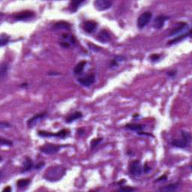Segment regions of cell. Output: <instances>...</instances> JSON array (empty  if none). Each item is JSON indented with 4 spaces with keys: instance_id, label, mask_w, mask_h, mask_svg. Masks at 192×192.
Masks as SVG:
<instances>
[{
    "instance_id": "1",
    "label": "cell",
    "mask_w": 192,
    "mask_h": 192,
    "mask_svg": "<svg viewBox=\"0 0 192 192\" xmlns=\"http://www.w3.org/2000/svg\"><path fill=\"white\" fill-rule=\"evenodd\" d=\"M65 173V168L62 167V166H52V167L47 169L44 177L45 180L49 182H57L59 181L64 176Z\"/></svg>"
},
{
    "instance_id": "2",
    "label": "cell",
    "mask_w": 192,
    "mask_h": 192,
    "mask_svg": "<svg viewBox=\"0 0 192 192\" xmlns=\"http://www.w3.org/2000/svg\"><path fill=\"white\" fill-rule=\"evenodd\" d=\"M182 139L181 140L176 139V140H173L171 143L173 146L177 148H181V149H185V148L188 147L189 146L190 141H191V135L188 132L182 131Z\"/></svg>"
},
{
    "instance_id": "3",
    "label": "cell",
    "mask_w": 192,
    "mask_h": 192,
    "mask_svg": "<svg viewBox=\"0 0 192 192\" xmlns=\"http://www.w3.org/2000/svg\"><path fill=\"white\" fill-rule=\"evenodd\" d=\"M152 17V14L150 11H146V12L143 13L140 15V17L138 19V27L140 30L144 28L148 23H149L150 20H151Z\"/></svg>"
},
{
    "instance_id": "4",
    "label": "cell",
    "mask_w": 192,
    "mask_h": 192,
    "mask_svg": "<svg viewBox=\"0 0 192 192\" xmlns=\"http://www.w3.org/2000/svg\"><path fill=\"white\" fill-rule=\"evenodd\" d=\"M38 134L41 137H56L58 138L64 139L69 134V131L68 129H62L57 133H51V132L45 131H40Z\"/></svg>"
},
{
    "instance_id": "5",
    "label": "cell",
    "mask_w": 192,
    "mask_h": 192,
    "mask_svg": "<svg viewBox=\"0 0 192 192\" xmlns=\"http://www.w3.org/2000/svg\"><path fill=\"white\" fill-rule=\"evenodd\" d=\"M62 146L54 145L52 143H47L43 146L40 147V151L46 155H54L60 150Z\"/></svg>"
},
{
    "instance_id": "6",
    "label": "cell",
    "mask_w": 192,
    "mask_h": 192,
    "mask_svg": "<svg viewBox=\"0 0 192 192\" xmlns=\"http://www.w3.org/2000/svg\"><path fill=\"white\" fill-rule=\"evenodd\" d=\"M128 170L129 173L135 177L140 176L142 174V171H143L141 164L139 161H132L129 165Z\"/></svg>"
},
{
    "instance_id": "7",
    "label": "cell",
    "mask_w": 192,
    "mask_h": 192,
    "mask_svg": "<svg viewBox=\"0 0 192 192\" xmlns=\"http://www.w3.org/2000/svg\"><path fill=\"white\" fill-rule=\"evenodd\" d=\"M113 3L109 0H96L94 2V6L96 10L99 11H105L112 6Z\"/></svg>"
},
{
    "instance_id": "8",
    "label": "cell",
    "mask_w": 192,
    "mask_h": 192,
    "mask_svg": "<svg viewBox=\"0 0 192 192\" xmlns=\"http://www.w3.org/2000/svg\"><path fill=\"white\" fill-rule=\"evenodd\" d=\"M77 81L80 83L82 86L86 87H89L92 86L96 81V76L95 75H87L83 77L77 79Z\"/></svg>"
},
{
    "instance_id": "9",
    "label": "cell",
    "mask_w": 192,
    "mask_h": 192,
    "mask_svg": "<svg viewBox=\"0 0 192 192\" xmlns=\"http://www.w3.org/2000/svg\"><path fill=\"white\" fill-rule=\"evenodd\" d=\"M35 16V13L32 11H23L18 13L14 16L16 20H21V21H26L30 20Z\"/></svg>"
},
{
    "instance_id": "10",
    "label": "cell",
    "mask_w": 192,
    "mask_h": 192,
    "mask_svg": "<svg viewBox=\"0 0 192 192\" xmlns=\"http://www.w3.org/2000/svg\"><path fill=\"white\" fill-rule=\"evenodd\" d=\"M46 116H47L46 112L38 113L37 115H35L34 117H32L31 119H29L28 122H27V125H28V126L30 127V128H32V127L35 126V125L39 123L41 120H43Z\"/></svg>"
},
{
    "instance_id": "11",
    "label": "cell",
    "mask_w": 192,
    "mask_h": 192,
    "mask_svg": "<svg viewBox=\"0 0 192 192\" xmlns=\"http://www.w3.org/2000/svg\"><path fill=\"white\" fill-rule=\"evenodd\" d=\"M168 19V17H166V16L163 15V14H160V15L157 16L155 17V19L154 20V22H153V26L155 29H158V30H160V29L162 28L164 25V23H165L166 20Z\"/></svg>"
},
{
    "instance_id": "12",
    "label": "cell",
    "mask_w": 192,
    "mask_h": 192,
    "mask_svg": "<svg viewBox=\"0 0 192 192\" xmlns=\"http://www.w3.org/2000/svg\"><path fill=\"white\" fill-rule=\"evenodd\" d=\"M98 26L96 22L93 20H87L83 23V30L87 33H93Z\"/></svg>"
},
{
    "instance_id": "13",
    "label": "cell",
    "mask_w": 192,
    "mask_h": 192,
    "mask_svg": "<svg viewBox=\"0 0 192 192\" xmlns=\"http://www.w3.org/2000/svg\"><path fill=\"white\" fill-rule=\"evenodd\" d=\"M185 29H188V23H177L176 26L171 30L170 35L171 36H174V35L182 32Z\"/></svg>"
},
{
    "instance_id": "14",
    "label": "cell",
    "mask_w": 192,
    "mask_h": 192,
    "mask_svg": "<svg viewBox=\"0 0 192 192\" xmlns=\"http://www.w3.org/2000/svg\"><path fill=\"white\" fill-rule=\"evenodd\" d=\"M34 167V164L33 161L30 158L26 157L25 159V161L23 163V167H22V170L20 172L21 173H26L28 172V171L31 170Z\"/></svg>"
},
{
    "instance_id": "15",
    "label": "cell",
    "mask_w": 192,
    "mask_h": 192,
    "mask_svg": "<svg viewBox=\"0 0 192 192\" xmlns=\"http://www.w3.org/2000/svg\"><path fill=\"white\" fill-rule=\"evenodd\" d=\"M83 117V114H82L81 112L80 111H76V112L74 113L71 114L68 117L65 119V122L67 123H72V122H75V120H77V119H80Z\"/></svg>"
},
{
    "instance_id": "16",
    "label": "cell",
    "mask_w": 192,
    "mask_h": 192,
    "mask_svg": "<svg viewBox=\"0 0 192 192\" xmlns=\"http://www.w3.org/2000/svg\"><path fill=\"white\" fill-rule=\"evenodd\" d=\"M86 65V61L83 60L79 62L78 64L76 65V66L74 68V74L76 75H79L83 72V69L85 68V66Z\"/></svg>"
},
{
    "instance_id": "17",
    "label": "cell",
    "mask_w": 192,
    "mask_h": 192,
    "mask_svg": "<svg viewBox=\"0 0 192 192\" xmlns=\"http://www.w3.org/2000/svg\"><path fill=\"white\" fill-rule=\"evenodd\" d=\"M179 183H172L169 184V185H166V186L162 187L159 189L160 191H164V192H170V191H176L177 188H179Z\"/></svg>"
},
{
    "instance_id": "18",
    "label": "cell",
    "mask_w": 192,
    "mask_h": 192,
    "mask_svg": "<svg viewBox=\"0 0 192 192\" xmlns=\"http://www.w3.org/2000/svg\"><path fill=\"white\" fill-rule=\"evenodd\" d=\"M98 39L104 43H107L110 40V35L106 30H102L98 34Z\"/></svg>"
},
{
    "instance_id": "19",
    "label": "cell",
    "mask_w": 192,
    "mask_h": 192,
    "mask_svg": "<svg viewBox=\"0 0 192 192\" xmlns=\"http://www.w3.org/2000/svg\"><path fill=\"white\" fill-rule=\"evenodd\" d=\"M54 28L56 30H68L71 29V25L65 21L57 22L54 26Z\"/></svg>"
},
{
    "instance_id": "20",
    "label": "cell",
    "mask_w": 192,
    "mask_h": 192,
    "mask_svg": "<svg viewBox=\"0 0 192 192\" xmlns=\"http://www.w3.org/2000/svg\"><path fill=\"white\" fill-rule=\"evenodd\" d=\"M125 128L129 129L131 131H141L143 129L145 128V125H139V124H127L125 125Z\"/></svg>"
},
{
    "instance_id": "21",
    "label": "cell",
    "mask_w": 192,
    "mask_h": 192,
    "mask_svg": "<svg viewBox=\"0 0 192 192\" xmlns=\"http://www.w3.org/2000/svg\"><path fill=\"white\" fill-rule=\"evenodd\" d=\"M125 60V57L123 56H117L111 61L110 68H116L119 66V63L122 62Z\"/></svg>"
},
{
    "instance_id": "22",
    "label": "cell",
    "mask_w": 192,
    "mask_h": 192,
    "mask_svg": "<svg viewBox=\"0 0 192 192\" xmlns=\"http://www.w3.org/2000/svg\"><path fill=\"white\" fill-rule=\"evenodd\" d=\"M8 72H9V65L6 62L2 63L1 66H0V77L2 79L4 78L7 75Z\"/></svg>"
},
{
    "instance_id": "23",
    "label": "cell",
    "mask_w": 192,
    "mask_h": 192,
    "mask_svg": "<svg viewBox=\"0 0 192 192\" xmlns=\"http://www.w3.org/2000/svg\"><path fill=\"white\" fill-rule=\"evenodd\" d=\"M83 3H84L83 1H72L69 4V9H70L72 12H75L80 7V5L83 4Z\"/></svg>"
},
{
    "instance_id": "24",
    "label": "cell",
    "mask_w": 192,
    "mask_h": 192,
    "mask_svg": "<svg viewBox=\"0 0 192 192\" xmlns=\"http://www.w3.org/2000/svg\"><path fill=\"white\" fill-rule=\"evenodd\" d=\"M190 35H191V30H190V31L188 32V33H185V34H183V35H180V36H177L176 38H174V39L171 40V41L168 44H176V43L179 42V41H182V40H183L184 38H187V37H188V36H190Z\"/></svg>"
},
{
    "instance_id": "25",
    "label": "cell",
    "mask_w": 192,
    "mask_h": 192,
    "mask_svg": "<svg viewBox=\"0 0 192 192\" xmlns=\"http://www.w3.org/2000/svg\"><path fill=\"white\" fill-rule=\"evenodd\" d=\"M30 183V180H28V179H21V180H19L17 182V185L19 188H23L29 185Z\"/></svg>"
},
{
    "instance_id": "26",
    "label": "cell",
    "mask_w": 192,
    "mask_h": 192,
    "mask_svg": "<svg viewBox=\"0 0 192 192\" xmlns=\"http://www.w3.org/2000/svg\"><path fill=\"white\" fill-rule=\"evenodd\" d=\"M103 139L102 138H96V139H93V140L91 141V146L92 148H95L102 141Z\"/></svg>"
},
{
    "instance_id": "27",
    "label": "cell",
    "mask_w": 192,
    "mask_h": 192,
    "mask_svg": "<svg viewBox=\"0 0 192 192\" xmlns=\"http://www.w3.org/2000/svg\"><path fill=\"white\" fill-rule=\"evenodd\" d=\"M1 144H2V146H13V142H11L9 140H5V139H4V138H2L1 139Z\"/></svg>"
},
{
    "instance_id": "28",
    "label": "cell",
    "mask_w": 192,
    "mask_h": 192,
    "mask_svg": "<svg viewBox=\"0 0 192 192\" xmlns=\"http://www.w3.org/2000/svg\"><path fill=\"white\" fill-rule=\"evenodd\" d=\"M134 188H131V187H122L119 189H118L119 191H123V192H131V191H135Z\"/></svg>"
},
{
    "instance_id": "29",
    "label": "cell",
    "mask_w": 192,
    "mask_h": 192,
    "mask_svg": "<svg viewBox=\"0 0 192 192\" xmlns=\"http://www.w3.org/2000/svg\"><path fill=\"white\" fill-rule=\"evenodd\" d=\"M9 39L8 37H4V36H2L1 37V41H0V43H1V46L3 47L5 46V44H7L8 43H9Z\"/></svg>"
},
{
    "instance_id": "30",
    "label": "cell",
    "mask_w": 192,
    "mask_h": 192,
    "mask_svg": "<svg viewBox=\"0 0 192 192\" xmlns=\"http://www.w3.org/2000/svg\"><path fill=\"white\" fill-rule=\"evenodd\" d=\"M89 49L91 50H93L94 51H100V48L96 46V45L93 44H89Z\"/></svg>"
},
{
    "instance_id": "31",
    "label": "cell",
    "mask_w": 192,
    "mask_h": 192,
    "mask_svg": "<svg viewBox=\"0 0 192 192\" xmlns=\"http://www.w3.org/2000/svg\"><path fill=\"white\" fill-rule=\"evenodd\" d=\"M0 127H1L2 129L4 128H9V127H11V125L9 123H8V122H2L1 125H0Z\"/></svg>"
},
{
    "instance_id": "32",
    "label": "cell",
    "mask_w": 192,
    "mask_h": 192,
    "mask_svg": "<svg viewBox=\"0 0 192 192\" xmlns=\"http://www.w3.org/2000/svg\"><path fill=\"white\" fill-rule=\"evenodd\" d=\"M167 176L164 175V176H162L159 177V179H157V180H156V182H161V181H165V180H167Z\"/></svg>"
},
{
    "instance_id": "33",
    "label": "cell",
    "mask_w": 192,
    "mask_h": 192,
    "mask_svg": "<svg viewBox=\"0 0 192 192\" xmlns=\"http://www.w3.org/2000/svg\"><path fill=\"white\" fill-rule=\"evenodd\" d=\"M44 162H43V161H41V162L38 163V164H37L36 166L35 167V169H36V170H38V169L41 168V167H44Z\"/></svg>"
},
{
    "instance_id": "34",
    "label": "cell",
    "mask_w": 192,
    "mask_h": 192,
    "mask_svg": "<svg viewBox=\"0 0 192 192\" xmlns=\"http://www.w3.org/2000/svg\"><path fill=\"white\" fill-rule=\"evenodd\" d=\"M159 59V56L157 54H153L152 56H151V59L152 61H156Z\"/></svg>"
},
{
    "instance_id": "35",
    "label": "cell",
    "mask_w": 192,
    "mask_h": 192,
    "mask_svg": "<svg viewBox=\"0 0 192 192\" xmlns=\"http://www.w3.org/2000/svg\"><path fill=\"white\" fill-rule=\"evenodd\" d=\"M176 75V71H172V72H169L167 73V75L170 76V77H174Z\"/></svg>"
},
{
    "instance_id": "36",
    "label": "cell",
    "mask_w": 192,
    "mask_h": 192,
    "mask_svg": "<svg viewBox=\"0 0 192 192\" xmlns=\"http://www.w3.org/2000/svg\"><path fill=\"white\" fill-rule=\"evenodd\" d=\"M150 170H151V168H150L149 167H148L147 164H145V166H144V172L145 173H148Z\"/></svg>"
},
{
    "instance_id": "37",
    "label": "cell",
    "mask_w": 192,
    "mask_h": 192,
    "mask_svg": "<svg viewBox=\"0 0 192 192\" xmlns=\"http://www.w3.org/2000/svg\"><path fill=\"white\" fill-rule=\"evenodd\" d=\"M11 188L10 187H6L5 188H4V189H3V191H6V192H10L11 191Z\"/></svg>"
}]
</instances>
